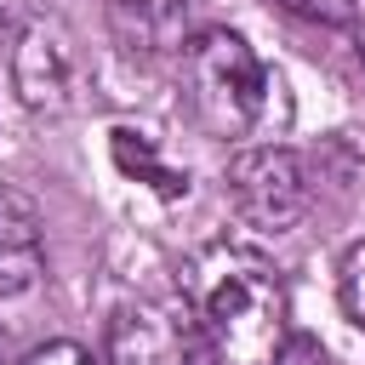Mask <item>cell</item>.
<instances>
[{"mask_svg":"<svg viewBox=\"0 0 365 365\" xmlns=\"http://www.w3.org/2000/svg\"><path fill=\"white\" fill-rule=\"evenodd\" d=\"M182 297L211 336L217 365H285L291 297L257 245H205L182 274Z\"/></svg>","mask_w":365,"mask_h":365,"instance_id":"obj_1","label":"cell"},{"mask_svg":"<svg viewBox=\"0 0 365 365\" xmlns=\"http://www.w3.org/2000/svg\"><path fill=\"white\" fill-rule=\"evenodd\" d=\"M182 91L211 137H257L274 120L279 74L257 63L245 34L200 29L194 40H182Z\"/></svg>","mask_w":365,"mask_h":365,"instance_id":"obj_2","label":"cell"},{"mask_svg":"<svg viewBox=\"0 0 365 365\" xmlns=\"http://www.w3.org/2000/svg\"><path fill=\"white\" fill-rule=\"evenodd\" d=\"M228 182V205L240 211L245 228L257 234H279L308 211V171L285 143H251L228 160L222 171Z\"/></svg>","mask_w":365,"mask_h":365,"instance_id":"obj_3","label":"cell"},{"mask_svg":"<svg viewBox=\"0 0 365 365\" xmlns=\"http://www.w3.org/2000/svg\"><path fill=\"white\" fill-rule=\"evenodd\" d=\"M108 365H217V354L188 297H177V302H125L108 319Z\"/></svg>","mask_w":365,"mask_h":365,"instance_id":"obj_4","label":"cell"},{"mask_svg":"<svg viewBox=\"0 0 365 365\" xmlns=\"http://www.w3.org/2000/svg\"><path fill=\"white\" fill-rule=\"evenodd\" d=\"M40 274H46L40 211H34L29 194L0 188V297H23V291H34Z\"/></svg>","mask_w":365,"mask_h":365,"instance_id":"obj_5","label":"cell"},{"mask_svg":"<svg viewBox=\"0 0 365 365\" xmlns=\"http://www.w3.org/2000/svg\"><path fill=\"white\" fill-rule=\"evenodd\" d=\"M188 0H108V23L131 40V46H165L182 29Z\"/></svg>","mask_w":365,"mask_h":365,"instance_id":"obj_6","label":"cell"},{"mask_svg":"<svg viewBox=\"0 0 365 365\" xmlns=\"http://www.w3.org/2000/svg\"><path fill=\"white\" fill-rule=\"evenodd\" d=\"M114 165L125 171V177H137V182H148V188H160L165 200H177V194H188V177L182 171H171L160 154H154V143L143 137V131H114Z\"/></svg>","mask_w":365,"mask_h":365,"instance_id":"obj_7","label":"cell"},{"mask_svg":"<svg viewBox=\"0 0 365 365\" xmlns=\"http://www.w3.org/2000/svg\"><path fill=\"white\" fill-rule=\"evenodd\" d=\"M336 297H342V314L365 331V240L342 251V268H336Z\"/></svg>","mask_w":365,"mask_h":365,"instance_id":"obj_8","label":"cell"},{"mask_svg":"<svg viewBox=\"0 0 365 365\" xmlns=\"http://www.w3.org/2000/svg\"><path fill=\"white\" fill-rule=\"evenodd\" d=\"M279 6H291V11H302V17H314V23H336V29L359 23V6H354V0H279Z\"/></svg>","mask_w":365,"mask_h":365,"instance_id":"obj_9","label":"cell"},{"mask_svg":"<svg viewBox=\"0 0 365 365\" xmlns=\"http://www.w3.org/2000/svg\"><path fill=\"white\" fill-rule=\"evenodd\" d=\"M17 365H97L80 342H40V348H29Z\"/></svg>","mask_w":365,"mask_h":365,"instance_id":"obj_10","label":"cell"},{"mask_svg":"<svg viewBox=\"0 0 365 365\" xmlns=\"http://www.w3.org/2000/svg\"><path fill=\"white\" fill-rule=\"evenodd\" d=\"M0 365H17V359H11V331H6V325H0Z\"/></svg>","mask_w":365,"mask_h":365,"instance_id":"obj_11","label":"cell"},{"mask_svg":"<svg viewBox=\"0 0 365 365\" xmlns=\"http://www.w3.org/2000/svg\"><path fill=\"white\" fill-rule=\"evenodd\" d=\"M359 57H365V23H359Z\"/></svg>","mask_w":365,"mask_h":365,"instance_id":"obj_12","label":"cell"},{"mask_svg":"<svg viewBox=\"0 0 365 365\" xmlns=\"http://www.w3.org/2000/svg\"><path fill=\"white\" fill-rule=\"evenodd\" d=\"M0 40H6V17H0Z\"/></svg>","mask_w":365,"mask_h":365,"instance_id":"obj_13","label":"cell"}]
</instances>
